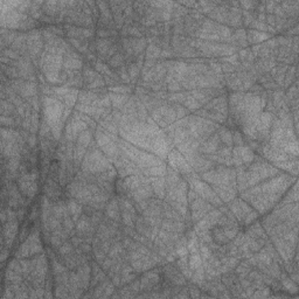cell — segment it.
Returning <instances> with one entry per match:
<instances>
[{
	"label": "cell",
	"instance_id": "cell-1",
	"mask_svg": "<svg viewBox=\"0 0 299 299\" xmlns=\"http://www.w3.org/2000/svg\"><path fill=\"white\" fill-rule=\"evenodd\" d=\"M114 168V164L109 158L100 151L98 146L92 148H88L86 157L81 164V170L83 172L98 174L106 170Z\"/></svg>",
	"mask_w": 299,
	"mask_h": 299
},
{
	"label": "cell",
	"instance_id": "cell-17",
	"mask_svg": "<svg viewBox=\"0 0 299 299\" xmlns=\"http://www.w3.org/2000/svg\"><path fill=\"white\" fill-rule=\"evenodd\" d=\"M94 134H95V132H94L92 128H86V130L82 131L81 134H78V139H76V145L89 148L90 144L94 142Z\"/></svg>",
	"mask_w": 299,
	"mask_h": 299
},
{
	"label": "cell",
	"instance_id": "cell-24",
	"mask_svg": "<svg viewBox=\"0 0 299 299\" xmlns=\"http://www.w3.org/2000/svg\"><path fill=\"white\" fill-rule=\"evenodd\" d=\"M182 106H185L187 110H188V111H193V112H194V111L199 110L200 108H202V106H201V104L199 102H198V100L196 98H194V97L190 96V94L188 96H187V98L185 100V102L182 103Z\"/></svg>",
	"mask_w": 299,
	"mask_h": 299
},
{
	"label": "cell",
	"instance_id": "cell-18",
	"mask_svg": "<svg viewBox=\"0 0 299 299\" xmlns=\"http://www.w3.org/2000/svg\"><path fill=\"white\" fill-rule=\"evenodd\" d=\"M218 134L220 137V140L224 146H228V148H232L234 146V142H232V131L230 128L224 126H220L218 128Z\"/></svg>",
	"mask_w": 299,
	"mask_h": 299
},
{
	"label": "cell",
	"instance_id": "cell-9",
	"mask_svg": "<svg viewBox=\"0 0 299 299\" xmlns=\"http://www.w3.org/2000/svg\"><path fill=\"white\" fill-rule=\"evenodd\" d=\"M140 282V291L150 292L156 286H158L162 282V270L159 269H151L150 271H145V274L139 278Z\"/></svg>",
	"mask_w": 299,
	"mask_h": 299
},
{
	"label": "cell",
	"instance_id": "cell-2",
	"mask_svg": "<svg viewBox=\"0 0 299 299\" xmlns=\"http://www.w3.org/2000/svg\"><path fill=\"white\" fill-rule=\"evenodd\" d=\"M44 252L42 243H41L40 232L39 229L34 227L30 229V235L27 236V238L22 242V244L20 246V248L16 250V258H30L32 256H36Z\"/></svg>",
	"mask_w": 299,
	"mask_h": 299
},
{
	"label": "cell",
	"instance_id": "cell-22",
	"mask_svg": "<svg viewBox=\"0 0 299 299\" xmlns=\"http://www.w3.org/2000/svg\"><path fill=\"white\" fill-rule=\"evenodd\" d=\"M108 66L112 69V70H117L118 68L123 67L124 64H126V61H125V56L123 54V52H120V53H117L116 55H114L112 58H110L109 61L106 62Z\"/></svg>",
	"mask_w": 299,
	"mask_h": 299
},
{
	"label": "cell",
	"instance_id": "cell-23",
	"mask_svg": "<svg viewBox=\"0 0 299 299\" xmlns=\"http://www.w3.org/2000/svg\"><path fill=\"white\" fill-rule=\"evenodd\" d=\"M124 248L123 246H122L120 242H114L111 244V248L109 250V252H108V257H110V258L112 260H117L120 258L122 254L124 252Z\"/></svg>",
	"mask_w": 299,
	"mask_h": 299
},
{
	"label": "cell",
	"instance_id": "cell-27",
	"mask_svg": "<svg viewBox=\"0 0 299 299\" xmlns=\"http://www.w3.org/2000/svg\"><path fill=\"white\" fill-rule=\"evenodd\" d=\"M232 142H234L235 146H241L244 145V138H243V134L238 130L232 131Z\"/></svg>",
	"mask_w": 299,
	"mask_h": 299
},
{
	"label": "cell",
	"instance_id": "cell-15",
	"mask_svg": "<svg viewBox=\"0 0 299 299\" xmlns=\"http://www.w3.org/2000/svg\"><path fill=\"white\" fill-rule=\"evenodd\" d=\"M148 182L151 184L154 196H157L158 199L164 200L166 196L165 176H154V178H148Z\"/></svg>",
	"mask_w": 299,
	"mask_h": 299
},
{
	"label": "cell",
	"instance_id": "cell-21",
	"mask_svg": "<svg viewBox=\"0 0 299 299\" xmlns=\"http://www.w3.org/2000/svg\"><path fill=\"white\" fill-rule=\"evenodd\" d=\"M0 112H2V116H16V114H19L14 104L10 102L8 100H2Z\"/></svg>",
	"mask_w": 299,
	"mask_h": 299
},
{
	"label": "cell",
	"instance_id": "cell-14",
	"mask_svg": "<svg viewBox=\"0 0 299 299\" xmlns=\"http://www.w3.org/2000/svg\"><path fill=\"white\" fill-rule=\"evenodd\" d=\"M104 214H106V216L111 218L112 221L122 224V213H120V199H118V196H114L109 200L106 210H104Z\"/></svg>",
	"mask_w": 299,
	"mask_h": 299
},
{
	"label": "cell",
	"instance_id": "cell-11",
	"mask_svg": "<svg viewBox=\"0 0 299 299\" xmlns=\"http://www.w3.org/2000/svg\"><path fill=\"white\" fill-rule=\"evenodd\" d=\"M228 210L232 212V215H234L235 218L238 222V224L242 226L246 215L252 210V207L249 206L244 200H240L238 198H235L234 200L229 202Z\"/></svg>",
	"mask_w": 299,
	"mask_h": 299
},
{
	"label": "cell",
	"instance_id": "cell-19",
	"mask_svg": "<svg viewBox=\"0 0 299 299\" xmlns=\"http://www.w3.org/2000/svg\"><path fill=\"white\" fill-rule=\"evenodd\" d=\"M109 97L111 100V106H112L114 110H122V108L128 103V100H130V96L128 95H120V94L112 92H109Z\"/></svg>",
	"mask_w": 299,
	"mask_h": 299
},
{
	"label": "cell",
	"instance_id": "cell-26",
	"mask_svg": "<svg viewBox=\"0 0 299 299\" xmlns=\"http://www.w3.org/2000/svg\"><path fill=\"white\" fill-rule=\"evenodd\" d=\"M182 90V86L180 84V82L176 81V80H172L171 82L168 83V92L173 94V92H179Z\"/></svg>",
	"mask_w": 299,
	"mask_h": 299
},
{
	"label": "cell",
	"instance_id": "cell-20",
	"mask_svg": "<svg viewBox=\"0 0 299 299\" xmlns=\"http://www.w3.org/2000/svg\"><path fill=\"white\" fill-rule=\"evenodd\" d=\"M297 75H298L297 64L288 66L286 74H285V78H284V82H283V89L284 90L288 89V86H291L296 81H297Z\"/></svg>",
	"mask_w": 299,
	"mask_h": 299
},
{
	"label": "cell",
	"instance_id": "cell-13",
	"mask_svg": "<svg viewBox=\"0 0 299 299\" xmlns=\"http://www.w3.org/2000/svg\"><path fill=\"white\" fill-rule=\"evenodd\" d=\"M221 140L220 137H218V132H215L214 134H212L210 137L204 139L200 142L199 146V152L204 156H210L216 154V151L221 148Z\"/></svg>",
	"mask_w": 299,
	"mask_h": 299
},
{
	"label": "cell",
	"instance_id": "cell-16",
	"mask_svg": "<svg viewBox=\"0 0 299 299\" xmlns=\"http://www.w3.org/2000/svg\"><path fill=\"white\" fill-rule=\"evenodd\" d=\"M66 204H67L69 214H70L72 218L76 224V221H78L80 216L83 214V204H80L78 201H76L75 199H72V198H69L68 200H66Z\"/></svg>",
	"mask_w": 299,
	"mask_h": 299
},
{
	"label": "cell",
	"instance_id": "cell-3",
	"mask_svg": "<svg viewBox=\"0 0 299 299\" xmlns=\"http://www.w3.org/2000/svg\"><path fill=\"white\" fill-rule=\"evenodd\" d=\"M64 104L60 100L52 96L42 97V108H44V120L50 125V128L60 123L64 114Z\"/></svg>",
	"mask_w": 299,
	"mask_h": 299
},
{
	"label": "cell",
	"instance_id": "cell-25",
	"mask_svg": "<svg viewBox=\"0 0 299 299\" xmlns=\"http://www.w3.org/2000/svg\"><path fill=\"white\" fill-rule=\"evenodd\" d=\"M109 92L112 94H120V95H128L132 92V86H124V84H117L114 86H109Z\"/></svg>",
	"mask_w": 299,
	"mask_h": 299
},
{
	"label": "cell",
	"instance_id": "cell-10",
	"mask_svg": "<svg viewBox=\"0 0 299 299\" xmlns=\"http://www.w3.org/2000/svg\"><path fill=\"white\" fill-rule=\"evenodd\" d=\"M274 114L268 112V111H262L260 114L258 120L256 124V134H257V140L263 142L269 138V134L271 130V125H272Z\"/></svg>",
	"mask_w": 299,
	"mask_h": 299
},
{
	"label": "cell",
	"instance_id": "cell-6",
	"mask_svg": "<svg viewBox=\"0 0 299 299\" xmlns=\"http://www.w3.org/2000/svg\"><path fill=\"white\" fill-rule=\"evenodd\" d=\"M120 199V213H122V224L126 227L134 228L136 220L138 218V213L134 206V202L128 196H118Z\"/></svg>",
	"mask_w": 299,
	"mask_h": 299
},
{
	"label": "cell",
	"instance_id": "cell-5",
	"mask_svg": "<svg viewBox=\"0 0 299 299\" xmlns=\"http://www.w3.org/2000/svg\"><path fill=\"white\" fill-rule=\"evenodd\" d=\"M39 176L40 173L38 168H33L32 171L22 173L16 179V185H18L20 192L22 196L30 200L36 196L38 190H39Z\"/></svg>",
	"mask_w": 299,
	"mask_h": 299
},
{
	"label": "cell",
	"instance_id": "cell-8",
	"mask_svg": "<svg viewBox=\"0 0 299 299\" xmlns=\"http://www.w3.org/2000/svg\"><path fill=\"white\" fill-rule=\"evenodd\" d=\"M168 168L174 170L180 174H190V173L193 172L192 168L188 164V162L186 160V158L180 154L178 150H171L168 156Z\"/></svg>",
	"mask_w": 299,
	"mask_h": 299
},
{
	"label": "cell",
	"instance_id": "cell-12",
	"mask_svg": "<svg viewBox=\"0 0 299 299\" xmlns=\"http://www.w3.org/2000/svg\"><path fill=\"white\" fill-rule=\"evenodd\" d=\"M19 232V221H8L2 228V246L11 248Z\"/></svg>",
	"mask_w": 299,
	"mask_h": 299
},
{
	"label": "cell",
	"instance_id": "cell-7",
	"mask_svg": "<svg viewBox=\"0 0 299 299\" xmlns=\"http://www.w3.org/2000/svg\"><path fill=\"white\" fill-rule=\"evenodd\" d=\"M188 206L190 210V221H192L194 224L200 220H202L210 210H213L215 208L213 204L202 199L201 196H198L196 200L192 201V202L188 204Z\"/></svg>",
	"mask_w": 299,
	"mask_h": 299
},
{
	"label": "cell",
	"instance_id": "cell-4",
	"mask_svg": "<svg viewBox=\"0 0 299 299\" xmlns=\"http://www.w3.org/2000/svg\"><path fill=\"white\" fill-rule=\"evenodd\" d=\"M291 182H292L290 176L286 174H280H280L274 176V178L268 179V182H262V185H260V187L263 194L280 200L285 190L291 186Z\"/></svg>",
	"mask_w": 299,
	"mask_h": 299
},
{
	"label": "cell",
	"instance_id": "cell-28",
	"mask_svg": "<svg viewBox=\"0 0 299 299\" xmlns=\"http://www.w3.org/2000/svg\"><path fill=\"white\" fill-rule=\"evenodd\" d=\"M188 288V292H190V297L192 298H200L201 297V288L198 286L196 284H190L187 285Z\"/></svg>",
	"mask_w": 299,
	"mask_h": 299
}]
</instances>
